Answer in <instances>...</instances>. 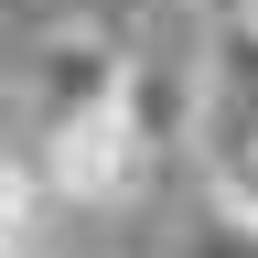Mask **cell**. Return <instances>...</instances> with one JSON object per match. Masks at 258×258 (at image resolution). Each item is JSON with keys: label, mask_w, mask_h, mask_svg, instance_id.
<instances>
[{"label": "cell", "mask_w": 258, "mask_h": 258, "mask_svg": "<svg viewBox=\"0 0 258 258\" xmlns=\"http://www.w3.org/2000/svg\"><path fill=\"white\" fill-rule=\"evenodd\" d=\"M32 183L64 194V205H140V194L161 183V161H151L140 129L118 118V97H97V108H76V118H54V129H43Z\"/></svg>", "instance_id": "1"}, {"label": "cell", "mask_w": 258, "mask_h": 258, "mask_svg": "<svg viewBox=\"0 0 258 258\" xmlns=\"http://www.w3.org/2000/svg\"><path fill=\"white\" fill-rule=\"evenodd\" d=\"M247 32H258V11H247Z\"/></svg>", "instance_id": "7"}, {"label": "cell", "mask_w": 258, "mask_h": 258, "mask_svg": "<svg viewBox=\"0 0 258 258\" xmlns=\"http://www.w3.org/2000/svg\"><path fill=\"white\" fill-rule=\"evenodd\" d=\"M172 258H258V237H247L237 215H215V205H205V226H183V247H172Z\"/></svg>", "instance_id": "5"}, {"label": "cell", "mask_w": 258, "mask_h": 258, "mask_svg": "<svg viewBox=\"0 0 258 258\" xmlns=\"http://www.w3.org/2000/svg\"><path fill=\"white\" fill-rule=\"evenodd\" d=\"M205 172H215V215H237L247 237H258V140H237L226 161H205Z\"/></svg>", "instance_id": "4"}, {"label": "cell", "mask_w": 258, "mask_h": 258, "mask_svg": "<svg viewBox=\"0 0 258 258\" xmlns=\"http://www.w3.org/2000/svg\"><path fill=\"white\" fill-rule=\"evenodd\" d=\"M43 237V183H32V161H0V258H32Z\"/></svg>", "instance_id": "3"}, {"label": "cell", "mask_w": 258, "mask_h": 258, "mask_svg": "<svg viewBox=\"0 0 258 258\" xmlns=\"http://www.w3.org/2000/svg\"><path fill=\"white\" fill-rule=\"evenodd\" d=\"M0 108H11V86H0Z\"/></svg>", "instance_id": "6"}, {"label": "cell", "mask_w": 258, "mask_h": 258, "mask_svg": "<svg viewBox=\"0 0 258 258\" xmlns=\"http://www.w3.org/2000/svg\"><path fill=\"white\" fill-rule=\"evenodd\" d=\"M97 97H118V43L86 32V22H64L43 43V64H32V108H43V129H54V118L97 108Z\"/></svg>", "instance_id": "2"}]
</instances>
